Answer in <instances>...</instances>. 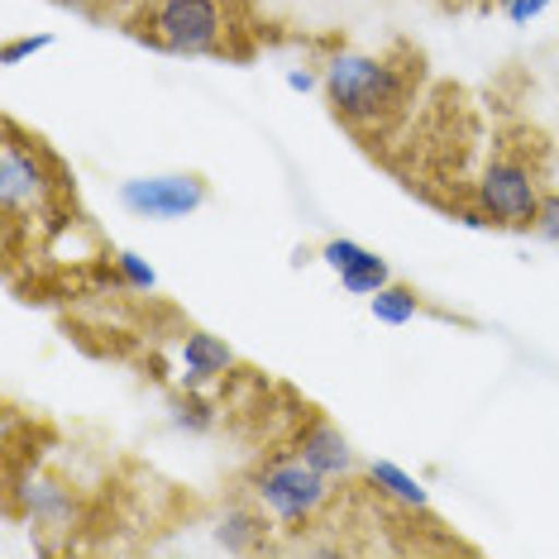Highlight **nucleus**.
Wrapping results in <instances>:
<instances>
[{
	"label": "nucleus",
	"mask_w": 559,
	"mask_h": 559,
	"mask_svg": "<svg viewBox=\"0 0 559 559\" xmlns=\"http://www.w3.org/2000/svg\"><path fill=\"white\" fill-rule=\"evenodd\" d=\"M182 364H187V373L192 378H215V373H225V368L235 364V354L215 335L197 330V335H187V345H182Z\"/></svg>",
	"instance_id": "nucleus-9"
},
{
	"label": "nucleus",
	"mask_w": 559,
	"mask_h": 559,
	"mask_svg": "<svg viewBox=\"0 0 559 559\" xmlns=\"http://www.w3.org/2000/svg\"><path fill=\"white\" fill-rule=\"evenodd\" d=\"M364 253H368V249H359L354 239H330V245L321 249V259H325L335 273H345V269H354V263L364 259Z\"/></svg>",
	"instance_id": "nucleus-14"
},
{
	"label": "nucleus",
	"mask_w": 559,
	"mask_h": 559,
	"mask_svg": "<svg viewBox=\"0 0 559 559\" xmlns=\"http://www.w3.org/2000/svg\"><path fill=\"white\" fill-rule=\"evenodd\" d=\"M416 307H421V301H416V292L412 287H397V283H388L383 292H373V316L383 325H406L416 316Z\"/></svg>",
	"instance_id": "nucleus-11"
},
{
	"label": "nucleus",
	"mask_w": 559,
	"mask_h": 559,
	"mask_svg": "<svg viewBox=\"0 0 559 559\" xmlns=\"http://www.w3.org/2000/svg\"><path fill=\"white\" fill-rule=\"evenodd\" d=\"M249 531H253V516L235 512V516H230V521H225V526H221V540H225V545H245V536H249Z\"/></svg>",
	"instance_id": "nucleus-16"
},
{
	"label": "nucleus",
	"mask_w": 559,
	"mask_h": 559,
	"mask_svg": "<svg viewBox=\"0 0 559 559\" xmlns=\"http://www.w3.org/2000/svg\"><path fill=\"white\" fill-rule=\"evenodd\" d=\"M340 283H345V292H354V297H373V292H383L392 283V273H388V263L378 259V253H364L354 269L340 273Z\"/></svg>",
	"instance_id": "nucleus-10"
},
{
	"label": "nucleus",
	"mask_w": 559,
	"mask_h": 559,
	"mask_svg": "<svg viewBox=\"0 0 559 559\" xmlns=\"http://www.w3.org/2000/svg\"><path fill=\"white\" fill-rule=\"evenodd\" d=\"M72 201L68 168L48 154L44 139L24 134L15 120H5V154H0V206H5V225H20L24 211L29 221L39 215H58Z\"/></svg>",
	"instance_id": "nucleus-3"
},
{
	"label": "nucleus",
	"mask_w": 559,
	"mask_h": 559,
	"mask_svg": "<svg viewBox=\"0 0 559 559\" xmlns=\"http://www.w3.org/2000/svg\"><path fill=\"white\" fill-rule=\"evenodd\" d=\"M545 5H550V0H512V5H507V15H512L516 24H531Z\"/></svg>",
	"instance_id": "nucleus-17"
},
{
	"label": "nucleus",
	"mask_w": 559,
	"mask_h": 559,
	"mask_svg": "<svg viewBox=\"0 0 559 559\" xmlns=\"http://www.w3.org/2000/svg\"><path fill=\"white\" fill-rule=\"evenodd\" d=\"M139 44L187 58H249L253 0H154L130 20Z\"/></svg>",
	"instance_id": "nucleus-1"
},
{
	"label": "nucleus",
	"mask_w": 559,
	"mask_h": 559,
	"mask_svg": "<svg viewBox=\"0 0 559 559\" xmlns=\"http://www.w3.org/2000/svg\"><path fill=\"white\" fill-rule=\"evenodd\" d=\"M536 235H545V239H559V192H540Z\"/></svg>",
	"instance_id": "nucleus-15"
},
{
	"label": "nucleus",
	"mask_w": 559,
	"mask_h": 559,
	"mask_svg": "<svg viewBox=\"0 0 559 559\" xmlns=\"http://www.w3.org/2000/svg\"><path fill=\"white\" fill-rule=\"evenodd\" d=\"M412 62H392L388 53H335L325 68V96L335 120H345L368 144L388 139L412 106Z\"/></svg>",
	"instance_id": "nucleus-2"
},
{
	"label": "nucleus",
	"mask_w": 559,
	"mask_h": 559,
	"mask_svg": "<svg viewBox=\"0 0 559 559\" xmlns=\"http://www.w3.org/2000/svg\"><path fill=\"white\" fill-rule=\"evenodd\" d=\"M116 269L124 273V283L139 287V292H154V287H158V273L148 269V263L139 259V253H116Z\"/></svg>",
	"instance_id": "nucleus-12"
},
{
	"label": "nucleus",
	"mask_w": 559,
	"mask_h": 559,
	"mask_svg": "<svg viewBox=\"0 0 559 559\" xmlns=\"http://www.w3.org/2000/svg\"><path fill=\"white\" fill-rule=\"evenodd\" d=\"M48 44H53V34H29V39H5V48H0V62H5V68H15V62L34 58V53H44Z\"/></svg>",
	"instance_id": "nucleus-13"
},
{
	"label": "nucleus",
	"mask_w": 559,
	"mask_h": 559,
	"mask_svg": "<svg viewBox=\"0 0 559 559\" xmlns=\"http://www.w3.org/2000/svg\"><path fill=\"white\" fill-rule=\"evenodd\" d=\"M368 483H373V492L378 498H392V502H402L406 512H426L430 507V498H426V488L416 483L406 468H397V464H388V460H373L368 464Z\"/></svg>",
	"instance_id": "nucleus-8"
},
{
	"label": "nucleus",
	"mask_w": 559,
	"mask_h": 559,
	"mask_svg": "<svg viewBox=\"0 0 559 559\" xmlns=\"http://www.w3.org/2000/svg\"><path fill=\"white\" fill-rule=\"evenodd\" d=\"M474 201L488 225H502V230H536L540 168L526 158L521 144H498L483 177L474 182Z\"/></svg>",
	"instance_id": "nucleus-4"
},
{
	"label": "nucleus",
	"mask_w": 559,
	"mask_h": 559,
	"mask_svg": "<svg viewBox=\"0 0 559 559\" xmlns=\"http://www.w3.org/2000/svg\"><path fill=\"white\" fill-rule=\"evenodd\" d=\"M297 454L307 460L311 468H321V474L330 478H345L359 468V460H354V450H349V440L340 436L330 421H311L307 430H301V440H297Z\"/></svg>",
	"instance_id": "nucleus-7"
},
{
	"label": "nucleus",
	"mask_w": 559,
	"mask_h": 559,
	"mask_svg": "<svg viewBox=\"0 0 559 559\" xmlns=\"http://www.w3.org/2000/svg\"><path fill=\"white\" fill-rule=\"evenodd\" d=\"M259 498L273 516H283L287 526H297V521H311L316 507L330 498V474L311 468L301 454L297 460H273L259 474Z\"/></svg>",
	"instance_id": "nucleus-5"
},
{
	"label": "nucleus",
	"mask_w": 559,
	"mask_h": 559,
	"mask_svg": "<svg viewBox=\"0 0 559 559\" xmlns=\"http://www.w3.org/2000/svg\"><path fill=\"white\" fill-rule=\"evenodd\" d=\"M287 86L292 92H311V72H287Z\"/></svg>",
	"instance_id": "nucleus-18"
},
{
	"label": "nucleus",
	"mask_w": 559,
	"mask_h": 559,
	"mask_svg": "<svg viewBox=\"0 0 559 559\" xmlns=\"http://www.w3.org/2000/svg\"><path fill=\"white\" fill-rule=\"evenodd\" d=\"M120 201L134 215H148V221H182L192 215L201 201H206V182L187 173L173 177H134V182L120 187Z\"/></svg>",
	"instance_id": "nucleus-6"
}]
</instances>
